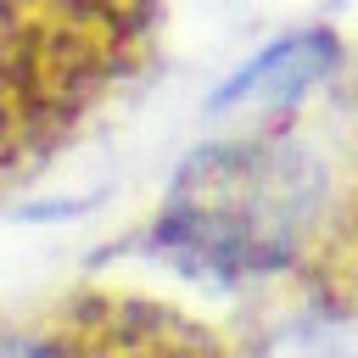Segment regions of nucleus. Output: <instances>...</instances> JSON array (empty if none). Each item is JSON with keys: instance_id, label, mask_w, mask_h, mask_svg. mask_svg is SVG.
I'll list each match as a JSON object with an SVG mask.
<instances>
[{"instance_id": "obj_1", "label": "nucleus", "mask_w": 358, "mask_h": 358, "mask_svg": "<svg viewBox=\"0 0 358 358\" xmlns=\"http://www.w3.org/2000/svg\"><path fill=\"white\" fill-rule=\"evenodd\" d=\"M313 106V101H308ZM308 106L263 112L185 157L145 246L213 285H296L313 280L352 229L358 207V112L341 140Z\"/></svg>"}, {"instance_id": "obj_2", "label": "nucleus", "mask_w": 358, "mask_h": 358, "mask_svg": "<svg viewBox=\"0 0 358 358\" xmlns=\"http://www.w3.org/2000/svg\"><path fill=\"white\" fill-rule=\"evenodd\" d=\"M157 0H0V173L45 157L151 50Z\"/></svg>"}, {"instance_id": "obj_3", "label": "nucleus", "mask_w": 358, "mask_h": 358, "mask_svg": "<svg viewBox=\"0 0 358 358\" xmlns=\"http://www.w3.org/2000/svg\"><path fill=\"white\" fill-rule=\"evenodd\" d=\"M0 358H235V347L179 308L78 291L56 308L0 319Z\"/></svg>"}, {"instance_id": "obj_4", "label": "nucleus", "mask_w": 358, "mask_h": 358, "mask_svg": "<svg viewBox=\"0 0 358 358\" xmlns=\"http://www.w3.org/2000/svg\"><path fill=\"white\" fill-rule=\"evenodd\" d=\"M235 358H358V280H302L257 319Z\"/></svg>"}, {"instance_id": "obj_5", "label": "nucleus", "mask_w": 358, "mask_h": 358, "mask_svg": "<svg viewBox=\"0 0 358 358\" xmlns=\"http://www.w3.org/2000/svg\"><path fill=\"white\" fill-rule=\"evenodd\" d=\"M336 73H341V39L330 28H302L257 50L235 78H224V90L213 95V112H241V117L291 112L319 101Z\"/></svg>"}]
</instances>
